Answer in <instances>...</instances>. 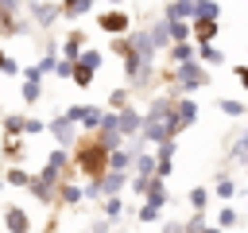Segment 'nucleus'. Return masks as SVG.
Returning <instances> with one entry per match:
<instances>
[{"label":"nucleus","mask_w":248,"mask_h":233,"mask_svg":"<svg viewBox=\"0 0 248 233\" xmlns=\"http://www.w3.org/2000/svg\"><path fill=\"white\" fill-rule=\"evenodd\" d=\"M136 217H140L143 225H155V221L163 217V206H151V202H140V210H136Z\"/></svg>","instance_id":"cd10ccee"},{"label":"nucleus","mask_w":248,"mask_h":233,"mask_svg":"<svg viewBox=\"0 0 248 233\" xmlns=\"http://www.w3.org/2000/svg\"><path fill=\"white\" fill-rule=\"evenodd\" d=\"M147 35H151V47H155V50H167V47H170V31H167V19H155V23L147 27Z\"/></svg>","instance_id":"a211bd4d"},{"label":"nucleus","mask_w":248,"mask_h":233,"mask_svg":"<svg viewBox=\"0 0 248 233\" xmlns=\"http://www.w3.org/2000/svg\"><path fill=\"white\" fill-rule=\"evenodd\" d=\"M186 202H190V210H198V214H205V206H209V190H205V186H194Z\"/></svg>","instance_id":"7c9ffc66"},{"label":"nucleus","mask_w":248,"mask_h":233,"mask_svg":"<svg viewBox=\"0 0 248 233\" xmlns=\"http://www.w3.org/2000/svg\"><path fill=\"white\" fill-rule=\"evenodd\" d=\"M232 74H236V82H240V89L248 93V62H240V66H232Z\"/></svg>","instance_id":"ea45409f"},{"label":"nucleus","mask_w":248,"mask_h":233,"mask_svg":"<svg viewBox=\"0 0 248 233\" xmlns=\"http://www.w3.org/2000/svg\"><path fill=\"white\" fill-rule=\"evenodd\" d=\"M170 43H190V19H167Z\"/></svg>","instance_id":"4be33fe9"},{"label":"nucleus","mask_w":248,"mask_h":233,"mask_svg":"<svg viewBox=\"0 0 248 233\" xmlns=\"http://www.w3.org/2000/svg\"><path fill=\"white\" fill-rule=\"evenodd\" d=\"M74 163H78V171H81V175L97 179V175L105 171V163H108V151L97 144V136H78V151H74Z\"/></svg>","instance_id":"f257e3e1"},{"label":"nucleus","mask_w":248,"mask_h":233,"mask_svg":"<svg viewBox=\"0 0 248 233\" xmlns=\"http://www.w3.org/2000/svg\"><path fill=\"white\" fill-rule=\"evenodd\" d=\"M85 4H89V12H93V8H97V4H105V0H85Z\"/></svg>","instance_id":"a18cd8bd"},{"label":"nucleus","mask_w":248,"mask_h":233,"mask_svg":"<svg viewBox=\"0 0 248 233\" xmlns=\"http://www.w3.org/2000/svg\"><path fill=\"white\" fill-rule=\"evenodd\" d=\"M23 12H27V19H31L35 27H43V31H50V27L62 19V8H58L54 0H27Z\"/></svg>","instance_id":"7ed1b4c3"},{"label":"nucleus","mask_w":248,"mask_h":233,"mask_svg":"<svg viewBox=\"0 0 248 233\" xmlns=\"http://www.w3.org/2000/svg\"><path fill=\"white\" fill-rule=\"evenodd\" d=\"M194 19H221V0H202L194 8Z\"/></svg>","instance_id":"b1692460"},{"label":"nucleus","mask_w":248,"mask_h":233,"mask_svg":"<svg viewBox=\"0 0 248 233\" xmlns=\"http://www.w3.org/2000/svg\"><path fill=\"white\" fill-rule=\"evenodd\" d=\"M70 167H74V155H70V148H54L50 155H46V163H43V175H50V179H70Z\"/></svg>","instance_id":"423d86ee"},{"label":"nucleus","mask_w":248,"mask_h":233,"mask_svg":"<svg viewBox=\"0 0 248 233\" xmlns=\"http://www.w3.org/2000/svg\"><path fill=\"white\" fill-rule=\"evenodd\" d=\"M27 179H31V171H23L19 163H12V167L4 171V183H8V186H27Z\"/></svg>","instance_id":"bb28decb"},{"label":"nucleus","mask_w":248,"mask_h":233,"mask_svg":"<svg viewBox=\"0 0 248 233\" xmlns=\"http://www.w3.org/2000/svg\"><path fill=\"white\" fill-rule=\"evenodd\" d=\"M0 225H4V233H31V217H27L23 206H8Z\"/></svg>","instance_id":"9b49d317"},{"label":"nucleus","mask_w":248,"mask_h":233,"mask_svg":"<svg viewBox=\"0 0 248 233\" xmlns=\"http://www.w3.org/2000/svg\"><path fill=\"white\" fill-rule=\"evenodd\" d=\"M23 155V136H4V159H19Z\"/></svg>","instance_id":"c756f323"},{"label":"nucleus","mask_w":248,"mask_h":233,"mask_svg":"<svg viewBox=\"0 0 248 233\" xmlns=\"http://www.w3.org/2000/svg\"><path fill=\"white\" fill-rule=\"evenodd\" d=\"M0 190H4V175H0Z\"/></svg>","instance_id":"09e8293b"},{"label":"nucleus","mask_w":248,"mask_h":233,"mask_svg":"<svg viewBox=\"0 0 248 233\" xmlns=\"http://www.w3.org/2000/svg\"><path fill=\"white\" fill-rule=\"evenodd\" d=\"M81 47H85V31H81V27H74V31H66V35H62V50H58V58H70V62H74V58L81 54Z\"/></svg>","instance_id":"ddd939ff"},{"label":"nucleus","mask_w":248,"mask_h":233,"mask_svg":"<svg viewBox=\"0 0 248 233\" xmlns=\"http://www.w3.org/2000/svg\"><path fill=\"white\" fill-rule=\"evenodd\" d=\"M132 171H136V175H155V155H151L147 148L136 151V155H132Z\"/></svg>","instance_id":"412c9836"},{"label":"nucleus","mask_w":248,"mask_h":233,"mask_svg":"<svg viewBox=\"0 0 248 233\" xmlns=\"http://www.w3.org/2000/svg\"><path fill=\"white\" fill-rule=\"evenodd\" d=\"M19 70H23V66H19L12 54H4V50H0V74H4V78H19Z\"/></svg>","instance_id":"c9c22d12"},{"label":"nucleus","mask_w":248,"mask_h":233,"mask_svg":"<svg viewBox=\"0 0 248 233\" xmlns=\"http://www.w3.org/2000/svg\"><path fill=\"white\" fill-rule=\"evenodd\" d=\"M0 4H4L12 16H23V4H27V0H0Z\"/></svg>","instance_id":"a19ab883"},{"label":"nucleus","mask_w":248,"mask_h":233,"mask_svg":"<svg viewBox=\"0 0 248 233\" xmlns=\"http://www.w3.org/2000/svg\"><path fill=\"white\" fill-rule=\"evenodd\" d=\"M209 194H217V198H225V202H232V198L240 194V186H236V179H229V175L221 171V175H217V186H213Z\"/></svg>","instance_id":"6ab92c4d"},{"label":"nucleus","mask_w":248,"mask_h":233,"mask_svg":"<svg viewBox=\"0 0 248 233\" xmlns=\"http://www.w3.org/2000/svg\"><path fill=\"white\" fill-rule=\"evenodd\" d=\"M70 74H74V62L70 58H58L54 62V78H70Z\"/></svg>","instance_id":"58836bf2"},{"label":"nucleus","mask_w":248,"mask_h":233,"mask_svg":"<svg viewBox=\"0 0 248 233\" xmlns=\"http://www.w3.org/2000/svg\"><path fill=\"white\" fill-rule=\"evenodd\" d=\"M81 233H89V229H81Z\"/></svg>","instance_id":"603ef678"},{"label":"nucleus","mask_w":248,"mask_h":233,"mask_svg":"<svg viewBox=\"0 0 248 233\" xmlns=\"http://www.w3.org/2000/svg\"><path fill=\"white\" fill-rule=\"evenodd\" d=\"M194 47H198V43H194ZM198 62H202V66H221V62H225V50H221L217 43H202V47H198Z\"/></svg>","instance_id":"f3484780"},{"label":"nucleus","mask_w":248,"mask_h":233,"mask_svg":"<svg viewBox=\"0 0 248 233\" xmlns=\"http://www.w3.org/2000/svg\"><path fill=\"white\" fill-rule=\"evenodd\" d=\"M97 27L105 35H128L132 31V12L128 8H101L97 12Z\"/></svg>","instance_id":"20e7f679"},{"label":"nucleus","mask_w":248,"mask_h":233,"mask_svg":"<svg viewBox=\"0 0 248 233\" xmlns=\"http://www.w3.org/2000/svg\"><path fill=\"white\" fill-rule=\"evenodd\" d=\"M124 105H132L128 85H120V89H112V93H108V109H112V113H116V109H124Z\"/></svg>","instance_id":"2f4dec72"},{"label":"nucleus","mask_w":248,"mask_h":233,"mask_svg":"<svg viewBox=\"0 0 248 233\" xmlns=\"http://www.w3.org/2000/svg\"><path fill=\"white\" fill-rule=\"evenodd\" d=\"M46 132L54 136L58 148H70V144L78 140V124H74L70 116H54V120H46Z\"/></svg>","instance_id":"1a4fd4ad"},{"label":"nucleus","mask_w":248,"mask_h":233,"mask_svg":"<svg viewBox=\"0 0 248 233\" xmlns=\"http://www.w3.org/2000/svg\"><path fill=\"white\" fill-rule=\"evenodd\" d=\"M194 120H198V101H190V93L174 97V109H170V116H167V136L174 140V136L186 132Z\"/></svg>","instance_id":"f03ea898"},{"label":"nucleus","mask_w":248,"mask_h":233,"mask_svg":"<svg viewBox=\"0 0 248 233\" xmlns=\"http://www.w3.org/2000/svg\"><path fill=\"white\" fill-rule=\"evenodd\" d=\"M202 233H225V229H221V225H205Z\"/></svg>","instance_id":"37998d69"},{"label":"nucleus","mask_w":248,"mask_h":233,"mask_svg":"<svg viewBox=\"0 0 248 233\" xmlns=\"http://www.w3.org/2000/svg\"><path fill=\"white\" fill-rule=\"evenodd\" d=\"M217 31H221L217 19H190V43H198V47H202V43H213Z\"/></svg>","instance_id":"f8f14e48"},{"label":"nucleus","mask_w":248,"mask_h":233,"mask_svg":"<svg viewBox=\"0 0 248 233\" xmlns=\"http://www.w3.org/2000/svg\"><path fill=\"white\" fill-rule=\"evenodd\" d=\"M62 116H70L78 128H85V132H93L97 124H101V116H105V109H97V105H70Z\"/></svg>","instance_id":"0eeeda50"},{"label":"nucleus","mask_w":248,"mask_h":233,"mask_svg":"<svg viewBox=\"0 0 248 233\" xmlns=\"http://www.w3.org/2000/svg\"><path fill=\"white\" fill-rule=\"evenodd\" d=\"M39 132H46V120H39V116H27V124H23V136H39Z\"/></svg>","instance_id":"4c0bfd02"},{"label":"nucleus","mask_w":248,"mask_h":233,"mask_svg":"<svg viewBox=\"0 0 248 233\" xmlns=\"http://www.w3.org/2000/svg\"><path fill=\"white\" fill-rule=\"evenodd\" d=\"M194 0H167L163 8V19H194Z\"/></svg>","instance_id":"dca6fc26"},{"label":"nucleus","mask_w":248,"mask_h":233,"mask_svg":"<svg viewBox=\"0 0 248 233\" xmlns=\"http://www.w3.org/2000/svg\"><path fill=\"white\" fill-rule=\"evenodd\" d=\"M244 163H248V155H244ZM244 171H248V167H244Z\"/></svg>","instance_id":"8fccbe9b"},{"label":"nucleus","mask_w":248,"mask_h":233,"mask_svg":"<svg viewBox=\"0 0 248 233\" xmlns=\"http://www.w3.org/2000/svg\"><path fill=\"white\" fill-rule=\"evenodd\" d=\"M116 128H120V136H124V140H136V136H140V128H143V113H140L136 105L116 109Z\"/></svg>","instance_id":"6e6552de"},{"label":"nucleus","mask_w":248,"mask_h":233,"mask_svg":"<svg viewBox=\"0 0 248 233\" xmlns=\"http://www.w3.org/2000/svg\"><path fill=\"white\" fill-rule=\"evenodd\" d=\"M93 78H97V70H89V66L74 62V74H70V82H78V89H89V85H93Z\"/></svg>","instance_id":"5701e85b"},{"label":"nucleus","mask_w":248,"mask_h":233,"mask_svg":"<svg viewBox=\"0 0 248 233\" xmlns=\"http://www.w3.org/2000/svg\"><path fill=\"white\" fill-rule=\"evenodd\" d=\"M23 124H27L23 113H8L4 116V136H23Z\"/></svg>","instance_id":"a878e982"},{"label":"nucleus","mask_w":248,"mask_h":233,"mask_svg":"<svg viewBox=\"0 0 248 233\" xmlns=\"http://www.w3.org/2000/svg\"><path fill=\"white\" fill-rule=\"evenodd\" d=\"M8 16H12V12H8V8L0 4V27H4V19H8Z\"/></svg>","instance_id":"c03bdc74"},{"label":"nucleus","mask_w":248,"mask_h":233,"mask_svg":"<svg viewBox=\"0 0 248 233\" xmlns=\"http://www.w3.org/2000/svg\"><path fill=\"white\" fill-rule=\"evenodd\" d=\"M229 151H232V159H244V155H248V128H244V132L229 144Z\"/></svg>","instance_id":"e433bc0d"},{"label":"nucleus","mask_w":248,"mask_h":233,"mask_svg":"<svg viewBox=\"0 0 248 233\" xmlns=\"http://www.w3.org/2000/svg\"><path fill=\"white\" fill-rule=\"evenodd\" d=\"M101 210H105V217H120V210H124L120 194H108V198H101Z\"/></svg>","instance_id":"72a5a7b5"},{"label":"nucleus","mask_w":248,"mask_h":233,"mask_svg":"<svg viewBox=\"0 0 248 233\" xmlns=\"http://www.w3.org/2000/svg\"><path fill=\"white\" fill-rule=\"evenodd\" d=\"M240 221H244V217H240L232 206H225V210H221V217H217V225H221V229H236Z\"/></svg>","instance_id":"f704fd0d"},{"label":"nucleus","mask_w":248,"mask_h":233,"mask_svg":"<svg viewBox=\"0 0 248 233\" xmlns=\"http://www.w3.org/2000/svg\"><path fill=\"white\" fill-rule=\"evenodd\" d=\"M58 8H62V19H70V23H78V19L89 12L85 0H58Z\"/></svg>","instance_id":"aec40b11"},{"label":"nucleus","mask_w":248,"mask_h":233,"mask_svg":"<svg viewBox=\"0 0 248 233\" xmlns=\"http://www.w3.org/2000/svg\"><path fill=\"white\" fill-rule=\"evenodd\" d=\"M170 171H174V140H163L155 144V175L170 179Z\"/></svg>","instance_id":"9d476101"},{"label":"nucleus","mask_w":248,"mask_h":233,"mask_svg":"<svg viewBox=\"0 0 248 233\" xmlns=\"http://www.w3.org/2000/svg\"><path fill=\"white\" fill-rule=\"evenodd\" d=\"M23 105H39L43 101V82H23Z\"/></svg>","instance_id":"c85d7f7f"},{"label":"nucleus","mask_w":248,"mask_h":233,"mask_svg":"<svg viewBox=\"0 0 248 233\" xmlns=\"http://www.w3.org/2000/svg\"><path fill=\"white\" fill-rule=\"evenodd\" d=\"M54 202H62V206H81V202H85V190H81L78 183L62 179V183H58V190H54Z\"/></svg>","instance_id":"4468645a"},{"label":"nucleus","mask_w":248,"mask_h":233,"mask_svg":"<svg viewBox=\"0 0 248 233\" xmlns=\"http://www.w3.org/2000/svg\"><path fill=\"white\" fill-rule=\"evenodd\" d=\"M39 233H58V229H54V225H46V229H39Z\"/></svg>","instance_id":"49530a36"},{"label":"nucleus","mask_w":248,"mask_h":233,"mask_svg":"<svg viewBox=\"0 0 248 233\" xmlns=\"http://www.w3.org/2000/svg\"><path fill=\"white\" fill-rule=\"evenodd\" d=\"M194 4H202V0H194Z\"/></svg>","instance_id":"3c124183"},{"label":"nucleus","mask_w":248,"mask_h":233,"mask_svg":"<svg viewBox=\"0 0 248 233\" xmlns=\"http://www.w3.org/2000/svg\"><path fill=\"white\" fill-rule=\"evenodd\" d=\"M190 58H198V47H194V43H170V47H167V62H170V66H182V62H190Z\"/></svg>","instance_id":"2eb2a0df"},{"label":"nucleus","mask_w":248,"mask_h":233,"mask_svg":"<svg viewBox=\"0 0 248 233\" xmlns=\"http://www.w3.org/2000/svg\"><path fill=\"white\" fill-rule=\"evenodd\" d=\"M105 4H112V8H116V4H124V0H105Z\"/></svg>","instance_id":"de8ad7c7"},{"label":"nucleus","mask_w":248,"mask_h":233,"mask_svg":"<svg viewBox=\"0 0 248 233\" xmlns=\"http://www.w3.org/2000/svg\"><path fill=\"white\" fill-rule=\"evenodd\" d=\"M163 4H167V0H163Z\"/></svg>","instance_id":"864d4df0"},{"label":"nucleus","mask_w":248,"mask_h":233,"mask_svg":"<svg viewBox=\"0 0 248 233\" xmlns=\"http://www.w3.org/2000/svg\"><path fill=\"white\" fill-rule=\"evenodd\" d=\"M74 62H81V66H89V70H97V66L105 62V54H101L97 47H81V54H78Z\"/></svg>","instance_id":"393cba45"},{"label":"nucleus","mask_w":248,"mask_h":233,"mask_svg":"<svg viewBox=\"0 0 248 233\" xmlns=\"http://www.w3.org/2000/svg\"><path fill=\"white\" fill-rule=\"evenodd\" d=\"M163 233H186V221H163Z\"/></svg>","instance_id":"79ce46f5"},{"label":"nucleus","mask_w":248,"mask_h":233,"mask_svg":"<svg viewBox=\"0 0 248 233\" xmlns=\"http://www.w3.org/2000/svg\"><path fill=\"white\" fill-rule=\"evenodd\" d=\"M217 109H221L225 116H244V101H232V97H221Z\"/></svg>","instance_id":"473e14b6"},{"label":"nucleus","mask_w":248,"mask_h":233,"mask_svg":"<svg viewBox=\"0 0 248 233\" xmlns=\"http://www.w3.org/2000/svg\"><path fill=\"white\" fill-rule=\"evenodd\" d=\"M23 190H27L35 202H43V206H54L58 179H50V175H43V171H39V175H31V179H27V186H23Z\"/></svg>","instance_id":"39448f33"}]
</instances>
